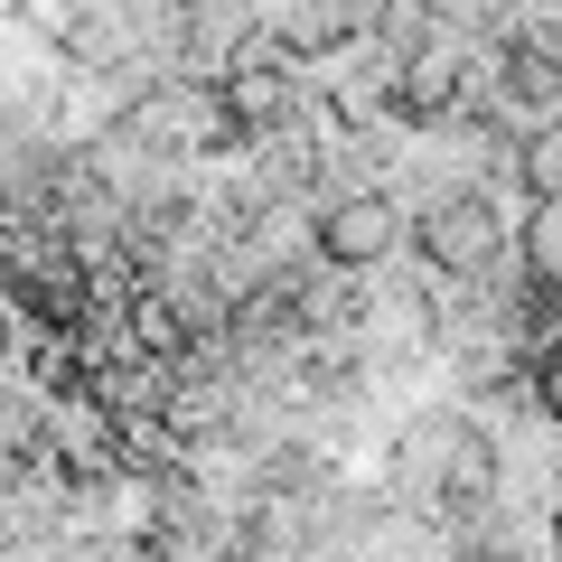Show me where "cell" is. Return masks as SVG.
Segmentation results:
<instances>
[{"mask_svg": "<svg viewBox=\"0 0 562 562\" xmlns=\"http://www.w3.org/2000/svg\"><path fill=\"white\" fill-rule=\"evenodd\" d=\"M497 479H506V460L479 413H422L394 441V497L431 525H479L497 506Z\"/></svg>", "mask_w": 562, "mask_h": 562, "instance_id": "cell-1", "label": "cell"}, {"mask_svg": "<svg viewBox=\"0 0 562 562\" xmlns=\"http://www.w3.org/2000/svg\"><path fill=\"white\" fill-rule=\"evenodd\" d=\"M122 140L150 150V160H216L244 132H235V113H225L216 76H160V85H140V94L122 103Z\"/></svg>", "mask_w": 562, "mask_h": 562, "instance_id": "cell-2", "label": "cell"}, {"mask_svg": "<svg viewBox=\"0 0 562 562\" xmlns=\"http://www.w3.org/2000/svg\"><path fill=\"white\" fill-rule=\"evenodd\" d=\"M506 244H516V225H506V206L487 198V188H441V198L413 216V254L441 281H487L506 262Z\"/></svg>", "mask_w": 562, "mask_h": 562, "instance_id": "cell-3", "label": "cell"}, {"mask_svg": "<svg viewBox=\"0 0 562 562\" xmlns=\"http://www.w3.org/2000/svg\"><path fill=\"white\" fill-rule=\"evenodd\" d=\"M479 76H487V57H479L469 29H422L403 47V66H394V113L403 122H460L469 94H479Z\"/></svg>", "mask_w": 562, "mask_h": 562, "instance_id": "cell-4", "label": "cell"}, {"mask_svg": "<svg viewBox=\"0 0 562 562\" xmlns=\"http://www.w3.org/2000/svg\"><path fill=\"white\" fill-rule=\"evenodd\" d=\"M225 113H235V132L244 140H272V132H301L310 122V94H301V57H281L272 38H244L235 57H225Z\"/></svg>", "mask_w": 562, "mask_h": 562, "instance_id": "cell-5", "label": "cell"}, {"mask_svg": "<svg viewBox=\"0 0 562 562\" xmlns=\"http://www.w3.org/2000/svg\"><path fill=\"white\" fill-rule=\"evenodd\" d=\"M413 235V216H403L384 188H328L319 216H310V262H338V272H375V262H394V244Z\"/></svg>", "mask_w": 562, "mask_h": 562, "instance_id": "cell-6", "label": "cell"}, {"mask_svg": "<svg viewBox=\"0 0 562 562\" xmlns=\"http://www.w3.org/2000/svg\"><path fill=\"white\" fill-rule=\"evenodd\" d=\"M497 85L525 103V113L553 122L562 113V20H516L497 38Z\"/></svg>", "mask_w": 562, "mask_h": 562, "instance_id": "cell-7", "label": "cell"}, {"mask_svg": "<svg viewBox=\"0 0 562 562\" xmlns=\"http://www.w3.org/2000/svg\"><path fill=\"white\" fill-rule=\"evenodd\" d=\"M57 38H66L76 66H132L140 57V10L132 0H76L57 20Z\"/></svg>", "mask_w": 562, "mask_h": 562, "instance_id": "cell-8", "label": "cell"}, {"mask_svg": "<svg viewBox=\"0 0 562 562\" xmlns=\"http://www.w3.org/2000/svg\"><path fill=\"white\" fill-rule=\"evenodd\" d=\"M47 469V394H0V479Z\"/></svg>", "mask_w": 562, "mask_h": 562, "instance_id": "cell-9", "label": "cell"}, {"mask_svg": "<svg viewBox=\"0 0 562 562\" xmlns=\"http://www.w3.org/2000/svg\"><path fill=\"white\" fill-rule=\"evenodd\" d=\"M516 188H525V198H562V113L553 122H535V132H525L516 140Z\"/></svg>", "mask_w": 562, "mask_h": 562, "instance_id": "cell-10", "label": "cell"}, {"mask_svg": "<svg viewBox=\"0 0 562 562\" xmlns=\"http://www.w3.org/2000/svg\"><path fill=\"white\" fill-rule=\"evenodd\" d=\"M516 254H525V281H543V291H562V198H543L535 216L516 225Z\"/></svg>", "mask_w": 562, "mask_h": 562, "instance_id": "cell-11", "label": "cell"}, {"mask_svg": "<svg viewBox=\"0 0 562 562\" xmlns=\"http://www.w3.org/2000/svg\"><path fill=\"white\" fill-rule=\"evenodd\" d=\"M535 413H543V422L562 431V328H553V338L535 347Z\"/></svg>", "mask_w": 562, "mask_h": 562, "instance_id": "cell-12", "label": "cell"}, {"mask_svg": "<svg viewBox=\"0 0 562 562\" xmlns=\"http://www.w3.org/2000/svg\"><path fill=\"white\" fill-rule=\"evenodd\" d=\"M553 553H562V497H553Z\"/></svg>", "mask_w": 562, "mask_h": 562, "instance_id": "cell-13", "label": "cell"}, {"mask_svg": "<svg viewBox=\"0 0 562 562\" xmlns=\"http://www.w3.org/2000/svg\"><path fill=\"white\" fill-rule=\"evenodd\" d=\"M29 562H38V553H29Z\"/></svg>", "mask_w": 562, "mask_h": 562, "instance_id": "cell-14", "label": "cell"}]
</instances>
